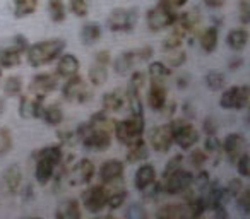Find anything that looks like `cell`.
Here are the masks:
<instances>
[{"label": "cell", "instance_id": "1", "mask_svg": "<svg viewBox=\"0 0 250 219\" xmlns=\"http://www.w3.org/2000/svg\"><path fill=\"white\" fill-rule=\"evenodd\" d=\"M113 125L115 122H110L106 112H98L76 129L77 140H81V144L93 153H103L111 146Z\"/></svg>", "mask_w": 250, "mask_h": 219}, {"label": "cell", "instance_id": "2", "mask_svg": "<svg viewBox=\"0 0 250 219\" xmlns=\"http://www.w3.org/2000/svg\"><path fill=\"white\" fill-rule=\"evenodd\" d=\"M35 178L40 185H48L53 180L57 170L62 164L63 147L60 144H52L43 149H38L35 154Z\"/></svg>", "mask_w": 250, "mask_h": 219}, {"label": "cell", "instance_id": "3", "mask_svg": "<svg viewBox=\"0 0 250 219\" xmlns=\"http://www.w3.org/2000/svg\"><path fill=\"white\" fill-rule=\"evenodd\" d=\"M67 43L62 38H52L45 41L35 43L26 50V59L31 67H43L55 62L65 50Z\"/></svg>", "mask_w": 250, "mask_h": 219}, {"label": "cell", "instance_id": "4", "mask_svg": "<svg viewBox=\"0 0 250 219\" xmlns=\"http://www.w3.org/2000/svg\"><path fill=\"white\" fill-rule=\"evenodd\" d=\"M144 130H146L144 117L130 115V119L115 122V125H113L115 137H117L118 142L124 144V146H130V144H134V142H137V140L143 139Z\"/></svg>", "mask_w": 250, "mask_h": 219}, {"label": "cell", "instance_id": "5", "mask_svg": "<svg viewBox=\"0 0 250 219\" xmlns=\"http://www.w3.org/2000/svg\"><path fill=\"white\" fill-rule=\"evenodd\" d=\"M28 40L22 35H16L11 40L0 45V65L2 69H12L19 65L22 60V53L28 50Z\"/></svg>", "mask_w": 250, "mask_h": 219}, {"label": "cell", "instance_id": "6", "mask_svg": "<svg viewBox=\"0 0 250 219\" xmlns=\"http://www.w3.org/2000/svg\"><path fill=\"white\" fill-rule=\"evenodd\" d=\"M175 19H177V11L171 9L165 0H160L154 7H151L149 11L146 12V24H147V28L154 33L171 28Z\"/></svg>", "mask_w": 250, "mask_h": 219}, {"label": "cell", "instance_id": "7", "mask_svg": "<svg viewBox=\"0 0 250 219\" xmlns=\"http://www.w3.org/2000/svg\"><path fill=\"white\" fill-rule=\"evenodd\" d=\"M137 19H139L137 9L117 7L110 12L106 24H108V29H110L111 33H129L136 28Z\"/></svg>", "mask_w": 250, "mask_h": 219}, {"label": "cell", "instance_id": "8", "mask_svg": "<svg viewBox=\"0 0 250 219\" xmlns=\"http://www.w3.org/2000/svg\"><path fill=\"white\" fill-rule=\"evenodd\" d=\"M170 125L173 130V144H177L182 151L192 149L199 142V130L188 123V120H171Z\"/></svg>", "mask_w": 250, "mask_h": 219}, {"label": "cell", "instance_id": "9", "mask_svg": "<svg viewBox=\"0 0 250 219\" xmlns=\"http://www.w3.org/2000/svg\"><path fill=\"white\" fill-rule=\"evenodd\" d=\"M62 96L63 100L70 101V103H77V104L87 103L91 100V87L83 76L76 74V76L69 77L67 82L63 84Z\"/></svg>", "mask_w": 250, "mask_h": 219}, {"label": "cell", "instance_id": "10", "mask_svg": "<svg viewBox=\"0 0 250 219\" xmlns=\"http://www.w3.org/2000/svg\"><path fill=\"white\" fill-rule=\"evenodd\" d=\"M108 188L106 185H93L89 187L81 197V205L86 209L89 214H100L106 209Z\"/></svg>", "mask_w": 250, "mask_h": 219}, {"label": "cell", "instance_id": "11", "mask_svg": "<svg viewBox=\"0 0 250 219\" xmlns=\"http://www.w3.org/2000/svg\"><path fill=\"white\" fill-rule=\"evenodd\" d=\"M94 173H96L94 163L91 159H87V158H83L74 166L67 168L65 178L69 181V185H72V187H83V185L89 183L93 180Z\"/></svg>", "mask_w": 250, "mask_h": 219}, {"label": "cell", "instance_id": "12", "mask_svg": "<svg viewBox=\"0 0 250 219\" xmlns=\"http://www.w3.org/2000/svg\"><path fill=\"white\" fill-rule=\"evenodd\" d=\"M111 63V55L108 50H101L96 53L94 57L93 65L87 70V82L93 87H100L103 86L108 80V67Z\"/></svg>", "mask_w": 250, "mask_h": 219}, {"label": "cell", "instance_id": "13", "mask_svg": "<svg viewBox=\"0 0 250 219\" xmlns=\"http://www.w3.org/2000/svg\"><path fill=\"white\" fill-rule=\"evenodd\" d=\"M194 185V175L190 171L180 168L178 171L171 173L170 177L163 178V194L167 195H178V194H185L187 188H190Z\"/></svg>", "mask_w": 250, "mask_h": 219}, {"label": "cell", "instance_id": "14", "mask_svg": "<svg viewBox=\"0 0 250 219\" xmlns=\"http://www.w3.org/2000/svg\"><path fill=\"white\" fill-rule=\"evenodd\" d=\"M249 103V86H231L223 91L219 106L225 110H243Z\"/></svg>", "mask_w": 250, "mask_h": 219}, {"label": "cell", "instance_id": "15", "mask_svg": "<svg viewBox=\"0 0 250 219\" xmlns=\"http://www.w3.org/2000/svg\"><path fill=\"white\" fill-rule=\"evenodd\" d=\"M45 98L38 93L29 91L28 94L21 96L19 101V115L24 120H33V119H42L43 106H45Z\"/></svg>", "mask_w": 250, "mask_h": 219}, {"label": "cell", "instance_id": "16", "mask_svg": "<svg viewBox=\"0 0 250 219\" xmlns=\"http://www.w3.org/2000/svg\"><path fill=\"white\" fill-rule=\"evenodd\" d=\"M22 187V168L19 164H11L7 170L2 173L0 178V192L2 195H18Z\"/></svg>", "mask_w": 250, "mask_h": 219}, {"label": "cell", "instance_id": "17", "mask_svg": "<svg viewBox=\"0 0 250 219\" xmlns=\"http://www.w3.org/2000/svg\"><path fill=\"white\" fill-rule=\"evenodd\" d=\"M247 151V139L243 134L231 132L225 137V140H221V153H225L226 159L231 164L236 163L240 156Z\"/></svg>", "mask_w": 250, "mask_h": 219}, {"label": "cell", "instance_id": "18", "mask_svg": "<svg viewBox=\"0 0 250 219\" xmlns=\"http://www.w3.org/2000/svg\"><path fill=\"white\" fill-rule=\"evenodd\" d=\"M149 146L153 147L156 153L163 154L168 153L173 146V130H171L170 123L154 127L149 132Z\"/></svg>", "mask_w": 250, "mask_h": 219}, {"label": "cell", "instance_id": "19", "mask_svg": "<svg viewBox=\"0 0 250 219\" xmlns=\"http://www.w3.org/2000/svg\"><path fill=\"white\" fill-rule=\"evenodd\" d=\"M124 170L125 164L120 159H106L100 168V178L101 183L108 185V183H115V181H120L124 177Z\"/></svg>", "mask_w": 250, "mask_h": 219}, {"label": "cell", "instance_id": "20", "mask_svg": "<svg viewBox=\"0 0 250 219\" xmlns=\"http://www.w3.org/2000/svg\"><path fill=\"white\" fill-rule=\"evenodd\" d=\"M57 87H59V76H57V74L45 72V74H38V76L33 77L29 91L42 94V96H46V94L53 93Z\"/></svg>", "mask_w": 250, "mask_h": 219}, {"label": "cell", "instance_id": "21", "mask_svg": "<svg viewBox=\"0 0 250 219\" xmlns=\"http://www.w3.org/2000/svg\"><path fill=\"white\" fill-rule=\"evenodd\" d=\"M59 63H57V76L63 77V79H69V77L79 74L81 69V62L74 53H62L59 57Z\"/></svg>", "mask_w": 250, "mask_h": 219}, {"label": "cell", "instance_id": "22", "mask_svg": "<svg viewBox=\"0 0 250 219\" xmlns=\"http://www.w3.org/2000/svg\"><path fill=\"white\" fill-rule=\"evenodd\" d=\"M167 101H168L167 84H151L149 91H147V106L153 112H161Z\"/></svg>", "mask_w": 250, "mask_h": 219}, {"label": "cell", "instance_id": "23", "mask_svg": "<svg viewBox=\"0 0 250 219\" xmlns=\"http://www.w3.org/2000/svg\"><path fill=\"white\" fill-rule=\"evenodd\" d=\"M83 216L81 204L77 199H65L59 204L55 211V218L59 219H79Z\"/></svg>", "mask_w": 250, "mask_h": 219}, {"label": "cell", "instance_id": "24", "mask_svg": "<svg viewBox=\"0 0 250 219\" xmlns=\"http://www.w3.org/2000/svg\"><path fill=\"white\" fill-rule=\"evenodd\" d=\"M147 158H149V147H147V144L144 142V139L127 146V154H125L127 163H130V164L144 163Z\"/></svg>", "mask_w": 250, "mask_h": 219}, {"label": "cell", "instance_id": "25", "mask_svg": "<svg viewBox=\"0 0 250 219\" xmlns=\"http://www.w3.org/2000/svg\"><path fill=\"white\" fill-rule=\"evenodd\" d=\"M156 180V168L153 164H141L136 170V175H134V187L137 190H143L147 185H151Z\"/></svg>", "mask_w": 250, "mask_h": 219}, {"label": "cell", "instance_id": "26", "mask_svg": "<svg viewBox=\"0 0 250 219\" xmlns=\"http://www.w3.org/2000/svg\"><path fill=\"white\" fill-rule=\"evenodd\" d=\"M42 119L48 127H60L63 123L65 115H63V110L59 103H50L46 106H43Z\"/></svg>", "mask_w": 250, "mask_h": 219}, {"label": "cell", "instance_id": "27", "mask_svg": "<svg viewBox=\"0 0 250 219\" xmlns=\"http://www.w3.org/2000/svg\"><path fill=\"white\" fill-rule=\"evenodd\" d=\"M136 55H134V50H129V52H122L115 57L113 60V70L118 74V76H127L130 70L136 65Z\"/></svg>", "mask_w": 250, "mask_h": 219}, {"label": "cell", "instance_id": "28", "mask_svg": "<svg viewBox=\"0 0 250 219\" xmlns=\"http://www.w3.org/2000/svg\"><path fill=\"white\" fill-rule=\"evenodd\" d=\"M101 104H103V112L106 113L122 112V108L125 104V96L120 91H108L101 98Z\"/></svg>", "mask_w": 250, "mask_h": 219}, {"label": "cell", "instance_id": "29", "mask_svg": "<svg viewBox=\"0 0 250 219\" xmlns=\"http://www.w3.org/2000/svg\"><path fill=\"white\" fill-rule=\"evenodd\" d=\"M247 43H249V31L243 28L231 29V31L226 35V45H228V48L233 50L235 53L245 50Z\"/></svg>", "mask_w": 250, "mask_h": 219}, {"label": "cell", "instance_id": "30", "mask_svg": "<svg viewBox=\"0 0 250 219\" xmlns=\"http://www.w3.org/2000/svg\"><path fill=\"white\" fill-rule=\"evenodd\" d=\"M218 41H219V33L216 26H209L208 29L201 33L199 36V45H201L202 52L204 53H212L218 48Z\"/></svg>", "mask_w": 250, "mask_h": 219}, {"label": "cell", "instance_id": "31", "mask_svg": "<svg viewBox=\"0 0 250 219\" xmlns=\"http://www.w3.org/2000/svg\"><path fill=\"white\" fill-rule=\"evenodd\" d=\"M170 74V67L165 62H151L147 67V77L151 84H167Z\"/></svg>", "mask_w": 250, "mask_h": 219}, {"label": "cell", "instance_id": "32", "mask_svg": "<svg viewBox=\"0 0 250 219\" xmlns=\"http://www.w3.org/2000/svg\"><path fill=\"white\" fill-rule=\"evenodd\" d=\"M156 218L160 219H182L188 218L185 204H165L156 211Z\"/></svg>", "mask_w": 250, "mask_h": 219}, {"label": "cell", "instance_id": "33", "mask_svg": "<svg viewBox=\"0 0 250 219\" xmlns=\"http://www.w3.org/2000/svg\"><path fill=\"white\" fill-rule=\"evenodd\" d=\"M101 35H103V31H101V26L98 24V22H86V24L81 28V33H79L81 43L86 46H91L101 38Z\"/></svg>", "mask_w": 250, "mask_h": 219}, {"label": "cell", "instance_id": "34", "mask_svg": "<svg viewBox=\"0 0 250 219\" xmlns=\"http://www.w3.org/2000/svg\"><path fill=\"white\" fill-rule=\"evenodd\" d=\"M127 190L124 187L113 188V190H108V199H106V207L110 211H117L124 205V202L127 200Z\"/></svg>", "mask_w": 250, "mask_h": 219}, {"label": "cell", "instance_id": "35", "mask_svg": "<svg viewBox=\"0 0 250 219\" xmlns=\"http://www.w3.org/2000/svg\"><path fill=\"white\" fill-rule=\"evenodd\" d=\"M171 28H173L171 29V33L165 38V41H163V52H170V50L182 48L184 40L187 38L184 31H180V29L175 28V26H171Z\"/></svg>", "mask_w": 250, "mask_h": 219}, {"label": "cell", "instance_id": "36", "mask_svg": "<svg viewBox=\"0 0 250 219\" xmlns=\"http://www.w3.org/2000/svg\"><path fill=\"white\" fill-rule=\"evenodd\" d=\"M38 9V0H14V16L18 19L28 18Z\"/></svg>", "mask_w": 250, "mask_h": 219}, {"label": "cell", "instance_id": "37", "mask_svg": "<svg viewBox=\"0 0 250 219\" xmlns=\"http://www.w3.org/2000/svg\"><path fill=\"white\" fill-rule=\"evenodd\" d=\"M22 89H24V80L21 76H9L4 80V93L7 96H21Z\"/></svg>", "mask_w": 250, "mask_h": 219}, {"label": "cell", "instance_id": "38", "mask_svg": "<svg viewBox=\"0 0 250 219\" xmlns=\"http://www.w3.org/2000/svg\"><path fill=\"white\" fill-rule=\"evenodd\" d=\"M48 16L53 22H63L67 18V9L63 0H48Z\"/></svg>", "mask_w": 250, "mask_h": 219}, {"label": "cell", "instance_id": "39", "mask_svg": "<svg viewBox=\"0 0 250 219\" xmlns=\"http://www.w3.org/2000/svg\"><path fill=\"white\" fill-rule=\"evenodd\" d=\"M204 84H206V87H208L209 91H214V93H218V91H221L223 87H225L226 77H225V74L212 70V72H208L204 76Z\"/></svg>", "mask_w": 250, "mask_h": 219}, {"label": "cell", "instance_id": "40", "mask_svg": "<svg viewBox=\"0 0 250 219\" xmlns=\"http://www.w3.org/2000/svg\"><path fill=\"white\" fill-rule=\"evenodd\" d=\"M187 62V53L182 48L177 50H170V52H165V63L171 69H177V67H182Z\"/></svg>", "mask_w": 250, "mask_h": 219}, {"label": "cell", "instance_id": "41", "mask_svg": "<svg viewBox=\"0 0 250 219\" xmlns=\"http://www.w3.org/2000/svg\"><path fill=\"white\" fill-rule=\"evenodd\" d=\"M202 149L208 153V156H219L221 154V140L218 139L216 134L212 136H206V140H204V147Z\"/></svg>", "mask_w": 250, "mask_h": 219}, {"label": "cell", "instance_id": "42", "mask_svg": "<svg viewBox=\"0 0 250 219\" xmlns=\"http://www.w3.org/2000/svg\"><path fill=\"white\" fill-rule=\"evenodd\" d=\"M235 200H236V207H238V211L242 212L243 216H250V188L243 187V190L236 195Z\"/></svg>", "mask_w": 250, "mask_h": 219}, {"label": "cell", "instance_id": "43", "mask_svg": "<svg viewBox=\"0 0 250 219\" xmlns=\"http://www.w3.org/2000/svg\"><path fill=\"white\" fill-rule=\"evenodd\" d=\"M184 161H185L184 154H175V156H171L170 159L167 161L165 168H163V178L170 177L171 173H175V171L180 170L182 164H184Z\"/></svg>", "mask_w": 250, "mask_h": 219}, {"label": "cell", "instance_id": "44", "mask_svg": "<svg viewBox=\"0 0 250 219\" xmlns=\"http://www.w3.org/2000/svg\"><path fill=\"white\" fill-rule=\"evenodd\" d=\"M69 9L76 18H86L89 12V2L87 0H69Z\"/></svg>", "mask_w": 250, "mask_h": 219}, {"label": "cell", "instance_id": "45", "mask_svg": "<svg viewBox=\"0 0 250 219\" xmlns=\"http://www.w3.org/2000/svg\"><path fill=\"white\" fill-rule=\"evenodd\" d=\"M208 159H209V156H208V153H206L204 149L190 151V156H188V163H190L195 170H201V168L208 163Z\"/></svg>", "mask_w": 250, "mask_h": 219}, {"label": "cell", "instance_id": "46", "mask_svg": "<svg viewBox=\"0 0 250 219\" xmlns=\"http://www.w3.org/2000/svg\"><path fill=\"white\" fill-rule=\"evenodd\" d=\"M141 194H143V197L146 199V200H156V199L160 197L161 194H163V187H161V181L154 180L151 185H147L146 188H143V190H141Z\"/></svg>", "mask_w": 250, "mask_h": 219}, {"label": "cell", "instance_id": "47", "mask_svg": "<svg viewBox=\"0 0 250 219\" xmlns=\"http://www.w3.org/2000/svg\"><path fill=\"white\" fill-rule=\"evenodd\" d=\"M125 218H129V219H146L147 212H146V209H144L143 204H139V202H132V204L127 207V211H125Z\"/></svg>", "mask_w": 250, "mask_h": 219}, {"label": "cell", "instance_id": "48", "mask_svg": "<svg viewBox=\"0 0 250 219\" xmlns=\"http://www.w3.org/2000/svg\"><path fill=\"white\" fill-rule=\"evenodd\" d=\"M235 166H236V171H238V175L242 178L250 177V158H249V153H247V151L238 158V159H236Z\"/></svg>", "mask_w": 250, "mask_h": 219}, {"label": "cell", "instance_id": "49", "mask_svg": "<svg viewBox=\"0 0 250 219\" xmlns=\"http://www.w3.org/2000/svg\"><path fill=\"white\" fill-rule=\"evenodd\" d=\"M144 82H146V74L141 72V70H137V72H134L132 76H130L129 87H127V89L141 93V91H143V87H144Z\"/></svg>", "mask_w": 250, "mask_h": 219}, {"label": "cell", "instance_id": "50", "mask_svg": "<svg viewBox=\"0 0 250 219\" xmlns=\"http://www.w3.org/2000/svg\"><path fill=\"white\" fill-rule=\"evenodd\" d=\"M12 149V134L9 129H0V156Z\"/></svg>", "mask_w": 250, "mask_h": 219}, {"label": "cell", "instance_id": "51", "mask_svg": "<svg viewBox=\"0 0 250 219\" xmlns=\"http://www.w3.org/2000/svg\"><path fill=\"white\" fill-rule=\"evenodd\" d=\"M59 140H60V146H74L77 142V136H76V130H70V129H63L59 130Z\"/></svg>", "mask_w": 250, "mask_h": 219}, {"label": "cell", "instance_id": "52", "mask_svg": "<svg viewBox=\"0 0 250 219\" xmlns=\"http://www.w3.org/2000/svg\"><path fill=\"white\" fill-rule=\"evenodd\" d=\"M243 181H242V178H231V180L228 181V185H226V194H228V197L229 199H235L236 195L240 194V192L243 190Z\"/></svg>", "mask_w": 250, "mask_h": 219}, {"label": "cell", "instance_id": "53", "mask_svg": "<svg viewBox=\"0 0 250 219\" xmlns=\"http://www.w3.org/2000/svg\"><path fill=\"white\" fill-rule=\"evenodd\" d=\"M134 55H136V62H149L154 55V48L149 45L141 46V48L134 50Z\"/></svg>", "mask_w": 250, "mask_h": 219}, {"label": "cell", "instance_id": "54", "mask_svg": "<svg viewBox=\"0 0 250 219\" xmlns=\"http://www.w3.org/2000/svg\"><path fill=\"white\" fill-rule=\"evenodd\" d=\"M202 130H204L206 136H212V134H218V123L212 117H206L204 122H202Z\"/></svg>", "mask_w": 250, "mask_h": 219}, {"label": "cell", "instance_id": "55", "mask_svg": "<svg viewBox=\"0 0 250 219\" xmlns=\"http://www.w3.org/2000/svg\"><path fill=\"white\" fill-rule=\"evenodd\" d=\"M240 21H242L243 26L250 22V5L247 0H242V4H240Z\"/></svg>", "mask_w": 250, "mask_h": 219}, {"label": "cell", "instance_id": "56", "mask_svg": "<svg viewBox=\"0 0 250 219\" xmlns=\"http://www.w3.org/2000/svg\"><path fill=\"white\" fill-rule=\"evenodd\" d=\"M182 113H184V117H185V120H194L195 117H197V113H195V110H194V106H192L190 103H184L182 104Z\"/></svg>", "mask_w": 250, "mask_h": 219}, {"label": "cell", "instance_id": "57", "mask_svg": "<svg viewBox=\"0 0 250 219\" xmlns=\"http://www.w3.org/2000/svg\"><path fill=\"white\" fill-rule=\"evenodd\" d=\"M19 194H21L22 200H31L33 197H35V188H33V185H26L24 190H19Z\"/></svg>", "mask_w": 250, "mask_h": 219}, {"label": "cell", "instance_id": "58", "mask_svg": "<svg viewBox=\"0 0 250 219\" xmlns=\"http://www.w3.org/2000/svg\"><path fill=\"white\" fill-rule=\"evenodd\" d=\"M242 65H243V59H242V57H235V59L229 60L228 69L235 72V70H240V69H242Z\"/></svg>", "mask_w": 250, "mask_h": 219}, {"label": "cell", "instance_id": "59", "mask_svg": "<svg viewBox=\"0 0 250 219\" xmlns=\"http://www.w3.org/2000/svg\"><path fill=\"white\" fill-rule=\"evenodd\" d=\"M165 2H167V4L170 5L171 9H175V11H177V9L184 7V5H187L188 0H165Z\"/></svg>", "mask_w": 250, "mask_h": 219}, {"label": "cell", "instance_id": "60", "mask_svg": "<svg viewBox=\"0 0 250 219\" xmlns=\"http://www.w3.org/2000/svg\"><path fill=\"white\" fill-rule=\"evenodd\" d=\"M204 4L209 9H221L225 5V0H204Z\"/></svg>", "mask_w": 250, "mask_h": 219}, {"label": "cell", "instance_id": "61", "mask_svg": "<svg viewBox=\"0 0 250 219\" xmlns=\"http://www.w3.org/2000/svg\"><path fill=\"white\" fill-rule=\"evenodd\" d=\"M188 86V77L187 76H180L177 79V87L178 89H185Z\"/></svg>", "mask_w": 250, "mask_h": 219}, {"label": "cell", "instance_id": "62", "mask_svg": "<svg viewBox=\"0 0 250 219\" xmlns=\"http://www.w3.org/2000/svg\"><path fill=\"white\" fill-rule=\"evenodd\" d=\"M5 110H7V103H5V100H4V98H0V117L4 115V113H5Z\"/></svg>", "mask_w": 250, "mask_h": 219}, {"label": "cell", "instance_id": "63", "mask_svg": "<svg viewBox=\"0 0 250 219\" xmlns=\"http://www.w3.org/2000/svg\"><path fill=\"white\" fill-rule=\"evenodd\" d=\"M2 72H4V69H2V65H0V77H2Z\"/></svg>", "mask_w": 250, "mask_h": 219}]
</instances>
